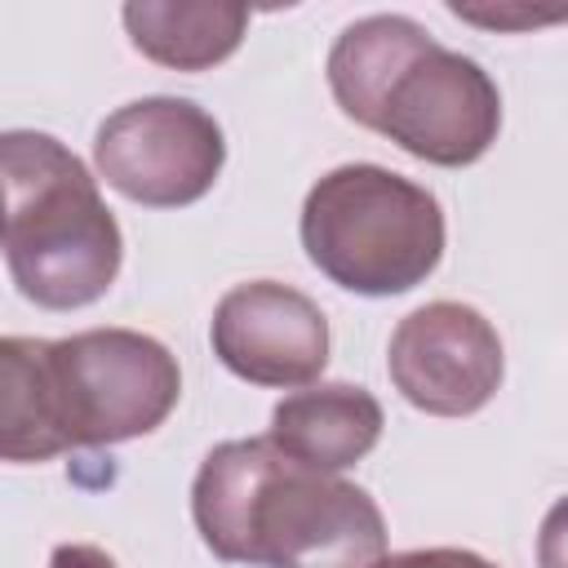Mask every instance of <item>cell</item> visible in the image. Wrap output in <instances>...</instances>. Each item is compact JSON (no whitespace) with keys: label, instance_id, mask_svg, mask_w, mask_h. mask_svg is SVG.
I'll return each mask as SVG.
<instances>
[{"label":"cell","instance_id":"6da1fadb","mask_svg":"<svg viewBox=\"0 0 568 568\" xmlns=\"http://www.w3.org/2000/svg\"><path fill=\"white\" fill-rule=\"evenodd\" d=\"M0 373V453L13 466L151 435L182 399L178 355L138 328L4 337Z\"/></svg>","mask_w":568,"mask_h":568},{"label":"cell","instance_id":"7a4b0ae2","mask_svg":"<svg viewBox=\"0 0 568 568\" xmlns=\"http://www.w3.org/2000/svg\"><path fill=\"white\" fill-rule=\"evenodd\" d=\"M191 519L222 564L368 568L386 555L382 506L351 479L315 470L271 439H226L204 453Z\"/></svg>","mask_w":568,"mask_h":568},{"label":"cell","instance_id":"3957f363","mask_svg":"<svg viewBox=\"0 0 568 568\" xmlns=\"http://www.w3.org/2000/svg\"><path fill=\"white\" fill-rule=\"evenodd\" d=\"M324 71L337 106L413 160L466 169L501 133L493 75L408 13H368L342 27Z\"/></svg>","mask_w":568,"mask_h":568},{"label":"cell","instance_id":"277c9868","mask_svg":"<svg viewBox=\"0 0 568 568\" xmlns=\"http://www.w3.org/2000/svg\"><path fill=\"white\" fill-rule=\"evenodd\" d=\"M4 266L18 293L44 311H80L106 297L124 262V235L84 160L40 129L0 138Z\"/></svg>","mask_w":568,"mask_h":568},{"label":"cell","instance_id":"5b68a950","mask_svg":"<svg viewBox=\"0 0 568 568\" xmlns=\"http://www.w3.org/2000/svg\"><path fill=\"white\" fill-rule=\"evenodd\" d=\"M297 231L311 266L359 297H399L444 257L439 200L386 164L328 169L306 191Z\"/></svg>","mask_w":568,"mask_h":568},{"label":"cell","instance_id":"8992f818","mask_svg":"<svg viewBox=\"0 0 568 568\" xmlns=\"http://www.w3.org/2000/svg\"><path fill=\"white\" fill-rule=\"evenodd\" d=\"M93 164L111 191L142 209H186L217 186L226 138L200 102L155 93L98 124Z\"/></svg>","mask_w":568,"mask_h":568},{"label":"cell","instance_id":"52a82bcc","mask_svg":"<svg viewBox=\"0 0 568 568\" xmlns=\"http://www.w3.org/2000/svg\"><path fill=\"white\" fill-rule=\"evenodd\" d=\"M386 373L413 408L430 417H470L501 390L506 355L484 311L466 302H426L395 324Z\"/></svg>","mask_w":568,"mask_h":568},{"label":"cell","instance_id":"ba28073f","mask_svg":"<svg viewBox=\"0 0 568 568\" xmlns=\"http://www.w3.org/2000/svg\"><path fill=\"white\" fill-rule=\"evenodd\" d=\"M213 355L253 386L302 390L328 364V320L320 302L280 280H248L222 293L209 320Z\"/></svg>","mask_w":568,"mask_h":568},{"label":"cell","instance_id":"9c48e42d","mask_svg":"<svg viewBox=\"0 0 568 568\" xmlns=\"http://www.w3.org/2000/svg\"><path fill=\"white\" fill-rule=\"evenodd\" d=\"M386 413L373 390L351 382H320L284 395L271 408L266 439L288 457L342 475L346 466L364 462L382 439Z\"/></svg>","mask_w":568,"mask_h":568},{"label":"cell","instance_id":"30bf717a","mask_svg":"<svg viewBox=\"0 0 568 568\" xmlns=\"http://www.w3.org/2000/svg\"><path fill=\"white\" fill-rule=\"evenodd\" d=\"M129 44L169 71H209L226 62L244 31V4H195V0H133L120 9Z\"/></svg>","mask_w":568,"mask_h":568},{"label":"cell","instance_id":"8fae6325","mask_svg":"<svg viewBox=\"0 0 568 568\" xmlns=\"http://www.w3.org/2000/svg\"><path fill=\"white\" fill-rule=\"evenodd\" d=\"M368 568H497L493 559L462 550V546H426V550H399V555H382Z\"/></svg>","mask_w":568,"mask_h":568},{"label":"cell","instance_id":"7c38bea8","mask_svg":"<svg viewBox=\"0 0 568 568\" xmlns=\"http://www.w3.org/2000/svg\"><path fill=\"white\" fill-rule=\"evenodd\" d=\"M537 568H568V497H559L537 528Z\"/></svg>","mask_w":568,"mask_h":568},{"label":"cell","instance_id":"4fadbf2b","mask_svg":"<svg viewBox=\"0 0 568 568\" xmlns=\"http://www.w3.org/2000/svg\"><path fill=\"white\" fill-rule=\"evenodd\" d=\"M448 13H457V18H466V22H479V27H537V22H559V18H568V9H546V13H537V9H470V4H448Z\"/></svg>","mask_w":568,"mask_h":568},{"label":"cell","instance_id":"5bb4252c","mask_svg":"<svg viewBox=\"0 0 568 568\" xmlns=\"http://www.w3.org/2000/svg\"><path fill=\"white\" fill-rule=\"evenodd\" d=\"M49 568H120V564H115L102 546H89V541H62V546H53Z\"/></svg>","mask_w":568,"mask_h":568}]
</instances>
